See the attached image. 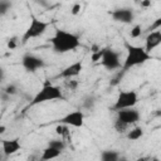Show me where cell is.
I'll use <instances>...</instances> for the list:
<instances>
[{
	"instance_id": "2",
	"label": "cell",
	"mask_w": 161,
	"mask_h": 161,
	"mask_svg": "<svg viewBox=\"0 0 161 161\" xmlns=\"http://www.w3.org/2000/svg\"><path fill=\"white\" fill-rule=\"evenodd\" d=\"M125 48L127 50V55H126L123 64H122V68H121L122 73H126L131 68L137 67V65H142L146 62L152 59V57L150 55V53L146 50L145 47L133 45V44L125 42Z\"/></svg>"
},
{
	"instance_id": "22",
	"label": "cell",
	"mask_w": 161,
	"mask_h": 161,
	"mask_svg": "<svg viewBox=\"0 0 161 161\" xmlns=\"http://www.w3.org/2000/svg\"><path fill=\"white\" fill-rule=\"evenodd\" d=\"M10 6H11V3H10V1H8V0H1V1H0V13H1V15H5L6 11L10 9Z\"/></svg>"
},
{
	"instance_id": "5",
	"label": "cell",
	"mask_w": 161,
	"mask_h": 161,
	"mask_svg": "<svg viewBox=\"0 0 161 161\" xmlns=\"http://www.w3.org/2000/svg\"><path fill=\"white\" fill-rule=\"evenodd\" d=\"M138 102V96L136 91L132 89H126V91H119L114 104L112 106V109L116 112L118 109H123V108H131L135 107Z\"/></svg>"
},
{
	"instance_id": "21",
	"label": "cell",
	"mask_w": 161,
	"mask_h": 161,
	"mask_svg": "<svg viewBox=\"0 0 161 161\" xmlns=\"http://www.w3.org/2000/svg\"><path fill=\"white\" fill-rule=\"evenodd\" d=\"M141 34H142V28H141V25H140V24L133 25L132 29H131V31H130V36H131L132 39H136V38H138Z\"/></svg>"
},
{
	"instance_id": "10",
	"label": "cell",
	"mask_w": 161,
	"mask_h": 161,
	"mask_svg": "<svg viewBox=\"0 0 161 161\" xmlns=\"http://www.w3.org/2000/svg\"><path fill=\"white\" fill-rule=\"evenodd\" d=\"M112 19L117 23L122 24H131L135 20V13L131 8H119L109 13Z\"/></svg>"
},
{
	"instance_id": "31",
	"label": "cell",
	"mask_w": 161,
	"mask_h": 161,
	"mask_svg": "<svg viewBox=\"0 0 161 161\" xmlns=\"http://www.w3.org/2000/svg\"><path fill=\"white\" fill-rule=\"evenodd\" d=\"M140 1H141V0H140Z\"/></svg>"
},
{
	"instance_id": "30",
	"label": "cell",
	"mask_w": 161,
	"mask_h": 161,
	"mask_svg": "<svg viewBox=\"0 0 161 161\" xmlns=\"http://www.w3.org/2000/svg\"><path fill=\"white\" fill-rule=\"evenodd\" d=\"M4 132H5V126L1 125V126H0V133H4Z\"/></svg>"
},
{
	"instance_id": "7",
	"label": "cell",
	"mask_w": 161,
	"mask_h": 161,
	"mask_svg": "<svg viewBox=\"0 0 161 161\" xmlns=\"http://www.w3.org/2000/svg\"><path fill=\"white\" fill-rule=\"evenodd\" d=\"M21 65L24 67V69H26V72H36L38 69H42L45 67V62L43 58L35 55V54H25L21 58Z\"/></svg>"
},
{
	"instance_id": "13",
	"label": "cell",
	"mask_w": 161,
	"mask_h": 161,
	"mask_svg": "<svg viewBox=\"0 0 161 161\" xmlns=\"http://www.w3.org/2000/svg\"><path fill=\"white\" fill-rule=\"evenodd\" d=\"M161 44V30H153L148 31L146 39H145V48L148 53H151L155 48H157Z\"/></svg>"
},
{
	"instance_id": "26",
	"label": "cell",
	"mask_w": 161,
	"mask_h": 161,
	"mask_svg": "<svg viewBox=\"0 0 161 161\" xmlns=\"http://www.w3.org/2000/svg\"><path fill=\"white\" fill-rule=\"evenodd\" d=\"M77 86H78V82L77 80H74L73 78H69V79H67L65 80V87L67 88H69V89H75L77 88Z\"/></svg>"
},
{
	"instance_id": "6",
	"label": "cell",
	"mask_w": 161,
	"mask_h": 161,
	"mask_svg": "<svg viewBox=\"0 0 161 161\" xmlns=\"http://www.w3.org/2000/svg\"><path fill=\"white\" fill-rule=\"evenodd\" d=\"M99 63L107 70L121 69L122 64H123V63H121V54H119V52H116L112 48H103V55H102Z\"/></svg>"
},
{
	"instance_id": "3",
	"label": "cell",
	"mask_w": 161,
	"mask_h": 161,
	"mask_svg": "<svg viewBox=\"0 0 161 161\" xmlns=\"http://www.w3.org/2000/svg\"><path fill=\"white\" fill-rule=\"evenodd\" d=\"M57 99H60V101L65 99L63 91L57 86H53L50 83H45L36 92V94L31 98V101L28 104V108L34 107V106L40 104V103H44V102H50V101H57Z\"/></svg>"
},
{
	"instance_id": "24",
	"label": "cell",
	"mask_w": 161,
	"mask_h": 161,
	"mask_svg": "<svg viewBox=\"0 0 161 161\" xmlns=\"http://www.w3.org/2000/svg\"><path fill=\"white\" fill-rule=\"evenodd\" d=\"M102 55H103V48H102V49H98L97 52H93V53H92V57H91V60H92L93 63H96V62L101 60Z\"/></svg>"
},
{
	"instance_id": "18",
	"label": "cell",
	"mask_w": 161,
	"mask_h": 161,
	"mask_svg": "<svg viewBox=\"0 0 161 161\" xmlns=\"http://www.w3.org/2000/svg\"><path fill=\"white\" fill-rule=\"evenodd\" d=\"M48 146L55 147V148L59 150V151H64V148H65V142H64L62 138H58V140H50V141H48Z\"/></svg>"
},
{
	"instance_id": "16",
	"label": "cell",
	"mask_w": 161,
	"mask_h": 161,
	"mask_svg": "<svg viewBox=\"0 0 161 161\" xmlns=\"http://www.w3.org/2000/svg\"><path fill=\"white\" fill-rule=\"evenodd\" d=\"M119 158V153L116 150H104L101 152L102 161H117Z\"/></svg>"
},
{
	"instance_id": "28",
	"label": "cell",
	"mask_w": 161,
	"mask_h": 161,
	"mask_svg": "<svg viewBox=\"0 0 161 161\" xmlns=\"http://www.w3.org/2000/svg\"><path fill=\"white\" fill-rule=\"evenodd\" d=\"M140 4L142 8H148V6H151V0H141Z\"/></svg>"
},
{
	"instance_id": "9",
	"label": "cell",
	"mask_w": 161,
	"mask_h": 161,
	"mask_svg": "<svg viewBox=\"0 0 161 161\" xmlns=\"http://www.w3.org/2000/svg\"><path fill=\"white\" fill-rule=\"evenodd\" d=\"M117 117L116 119L131 126V125H136L140 121V112L137 109H135V107L131 108H123V109H118L116 111Z\"/></svg>"
},
{
	"instance_id": "1",
	"label": "cell",
	"mask_w": 161,
	"mask_h": 161,
	"mask_svg": "<svg viewBox=\"0 0 161 161\" xmlns=\"http://www.w3.org/2000/svg\"><path fill=\"white\" fill-rule=\"evenodd\" d=\"M49 42H50L52 49L59 54L73 52L80 45V40L78 35L63 29H55V33L49 39Z\"/></svg>"
},
{
	"instance_id": "25",
	"label": "cell",
	"mask_w": 161,
	"mask_h": 161,
	"mask_svg": "<svg viewBox=\"0 0 161 161\" xmlns=\"http://www.w3.org/2000/svg\"><path fill=\"white\" fill-rule=\"evenodd\" d=\"M18 92V88L15 87V84H8L5 88H4V93H6L8 96H13Z\"/></svg>"
},
{
	"instance_id": "15",
	"label": "cell",
	"mask_w": 161,
	"mask_h": 161,
	"mask_svg": "<svg viewBox=\"0 0 161 161\" xmlns=\"http://www.w3.org/2000/svg\"><path fill=\"white\" fill-rule=\"evenodd\" d=\"M143 128L142 127H140V126H135L133 128H131V130H128L127 131V133H126V137L130 140V141H137V140H140L142 136H143Z\"/></svg>"
},
{
	"instance_id": "8",
	"label": "cell",
	"mask_w": 161,
	"mask_h": 161,
	"mask_svg": "<svg viewBox=\"0 0 161 161\" xmlns=\"http://www.w3.org/2000/svg\"><path fill=\"white\" fill-rule=\"evenodd\" d=\"M58 123H64V125L77 127V128L83 127V125H84V113L80 109L72 111V112L64 114L63 117H60L58 119Z\"/></svg>"
},
{
	"instance_id": "27",
	"label": "cell",
	"mask_w": 161,
	"mask_h": 161,
	"mask_svg": "<svg viewBox=\"0 0 161 161\" xmlns=\"http://www.w3.org/2000/svg\"><path fill=\"white\" fill-rule=\"evenodd\" d=\"M80 9H82V6H80V4H74L72 8H70V14L72 15H77V14H79L80 13Z\"/></svg>"
},
{
	"instance_id": "14",
	"label": "cell",
	"mask_w": 161,
	"mask_h": 161,
	"mask_svg": "<svg viewBox=\"0 0 161 161\" xmlns=\"http://www.w3.org/2000/svg\"><path fill=\"white\" fill-rule=\"evenodd\" d=\"M60 153H62V151L57 150L55 147H52V146H47V147L43 150L40 158H42V160H53V158H57V157H59V156H60Z\"/></svg>"
},
{
	"instance_id": "11",
	"label": "cell",
	"mask_w": 161,
	"mask_h": 161,
	"mask_svg": "<svg viewBox=\"0 0 161 161\" xmlns=\"http://www.w3.org/2000/svg\"><path fill=\"white\" fill-rule=\"evenodd\" d=\"M83 69V64L80 60H77L69 65H67L62 72H59V74L55 77V78H62V79H69V78H74V77H78L80 74Z\"/></svg>"
},
{
	"instance_id": "19",
	"label": "cell",
	"mask_w": 161,
	"mask_h": 161,
	"mask_svg": "<svg viewBox=\"0 0 161 161\" xmlns=\"http://www.w3.org/2000/svg\"><path fill=\"white\" fill-rule=\"evenodd\" d=\"M113 127H114V130H116L118 133H123V132L128 131V127H130V126L126 125V123H123V122H121V121H118V119H116Z\"/></svg>"
},
{
	"instance_id": "4",
	"label": "cell",
	"mask_w": 161,
	"mask_h": 161,
	"mask_svg": "<svg viewBox=\"0 0 161 161\" xmlns=\"http://www.w3.org/2000/svg\"><path fill=\"white\" fill-rule=\"evenodd\" d=\"M48 26H49V23L43 21V20L35 18L34 15H31L30 16V24H29V26L26 28V30L24 31V34L21 36V44L28 43L30 39L42 36L47 31Z\"/></svg>"
},
{
	"instance_id": "29",
	"label": "cell",
	"mask_w": 161,
	"mask_h": 161,
	"mask_svg": "<svg viewBox=\"0 0 161 161\" xmlns=\"http://www.w3.org/2000/svg\"><path fill=\"white\" fill-rule=\"evenodd\" d=\"M15 42H16V40H15L14 38H13V39H10V40L8 42V47H9L10 49H14V48L16 47V43H15Z\"/></svg>"
},
{
	"instance_id": "20",
	"label": "cell",
	"mask_w": 161,
	"mask_h": 161,
	"mask_svg": "<svg viewBox=\"0 0 161 161\" xmlns=\"http://www.w3.org/2000/svg\"><path fill=\"white\" fill-rule=\"evenodd\" d=\"M68 125H64V123H59L57 127H55V133L57 135H59L60 137H63V136H68Z\"/></svg>"
},
{
	"instance_id": "17",
	"label": "cell",
	"mask_w": 161,
	"mask_h": 161,
	"mask_svg": "<svg viewBox=\"0 0 161 161\" xmlns=\"http://www.w3.org/2000/svg\"><path fill=\"white\" fill-rule=\"evenodd\" d=\"M96 103H97V99H96V97H94L93 94H88V96H86V97L83 98V102H82V107H83L84 109L92 111V109L94 108Z\"/></svg>"
},
{
	"instance_id": "12",
	"label": "cell",
	"mask_w": 161,
	"mask_h": 161,
	"mask_svg": "<svg viewBox=\"0 0 161 161\" xmlns=\"http://www.w3.org/2000/svg\"><path fill=\"white\" fill-rule=\"evenodd\" d=\"M3 152L5 156H11L21 150V143L19 138H11V140H3L1 141Z\"/></svg>"
},
{
	"instance_id": "23",
	"label": "cell",
	"mask_w": 161,
	"mask_h": 161,
	"mask_svg": "<svg viewBox=\"0 0 161 161\" xmlns=\"http://www.w3.org/2000/svg\"><path fill=\"white\" fill-rule=\"evenodd\" d=\"M161 29V16L153 20V23L147 28V31H153V30H160Z\"/></svg>"
}]
</instances>
